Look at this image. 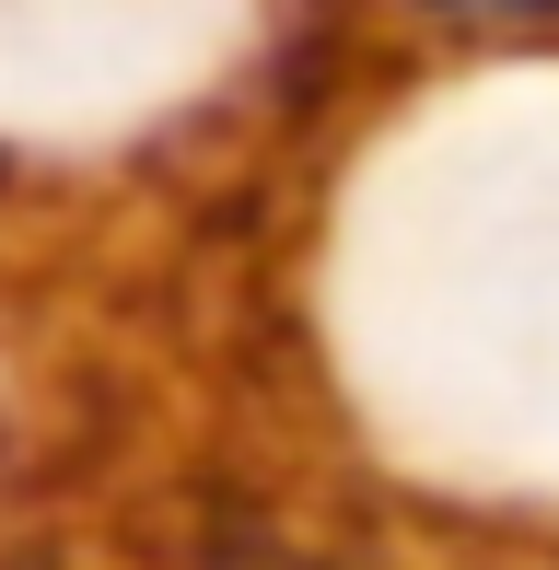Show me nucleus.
I'll list each match as a JSON object with an SVG mask.
<instances>
[{
  "label": "nucleus",
  "instance_id": "nucleus-1",
  "mask_svg": "<svg viewBox=\"0 0 559 570\" xmlns=\"http://www.w3.org/2000/svg\"><path fill=\"white\" fill-rule=\"evenodd\" d=\"M443 23H548L559 0H431Z\"/></svg>",
  "mask_w": 559,
  "mask_h": 570
}]
</instances>
